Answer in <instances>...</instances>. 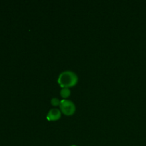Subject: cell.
<instances>
[{
  "mask_svg": "<svg viewBox=\"0 0 146 146\" xmlns=\"http://www.w3.org/2000/svg\"><path fill=\"white\" fill-rule=\"evenodd\" d=\"M58 83L62 88L73 87L78 83V76L71 71H64L61 73L58 78Z\"/></svg>",
  "mask_w": 146,
  "mask_h": 146,
  "instance_id": "6da1fadb",
  "label": "cell"
},
{
  "mask_svg": "<svg viewBox=\"0 0 146 146\" xmlns=\"http://www.w3.org/2000/svg\"><path fill=\"white\" fill-rule=\"evenodd\" d=\"M60 111L65 115H74L76 111V106L74 102L68 99H62L60 103Z\"/></svg>",
  "mask_w": 146,
  "mask_h": 146,
  "instance_id": "7a4b0ae2",
  "label": "cell"
},
{
  "mask_svg": "<svg viewBox=\"0 0 146 146\" xmlns=\"http://www.w3.org/2000/svg\"><path fill=\"white\" fill-rule=\"evenodd\" d=\"M61 117V111L57 108H53L48 112L46 118L48 121H58Z\"/></svg>",
  "mask_w": 146,
  "mask_h": 146,
  "instance_id": "3957f363",
  "label": "cell"
},
{
  "mask_svg": "<svg viewBox=\"0 0 146 146\" xmlns=\"http://www.w3.org/2000/svg\"><path fill=\"white\" fill-rule=\"evenodd\" d=\"M60 94L64 99H66L71 95V90L68 88H62V89L61 90V92H60Z\"/></svg>",
  "mask_w": 146,
  "mask_h": 146,
  "instance_id": "277c9868",
  "label": "cell"
},
{
  "mask_svg": "<svg viewBox=\"0 0 146 146\" xmlns=\"http://www.w3.org/2000/svg\"><path fill=\"white\" fill-rule=\"evenodd\" d=\"M60 103H61V101H60L58 98H53L51 100V105H53L54 106H57L60 105Z\"/></svg>",
  "mask_w": 146,
  "mask_h": 146,
  "instance_id": "5b68a950",
  "label": "cell"
},
{
  "mask_svg": "<svg viewBox=\"0 0 146 146\" xmlns=\"http://www.w3.org/2000/svg\"><path fill=\"white\" fill-rule=\"evenodd\" d=\"M71 146H77V145H71Z\"/></svg>",
  "mask_w": 146,
  "mask_h": 146,
  "instance_id": "8992f818",
  "label": "cell"
}]
</instances>
